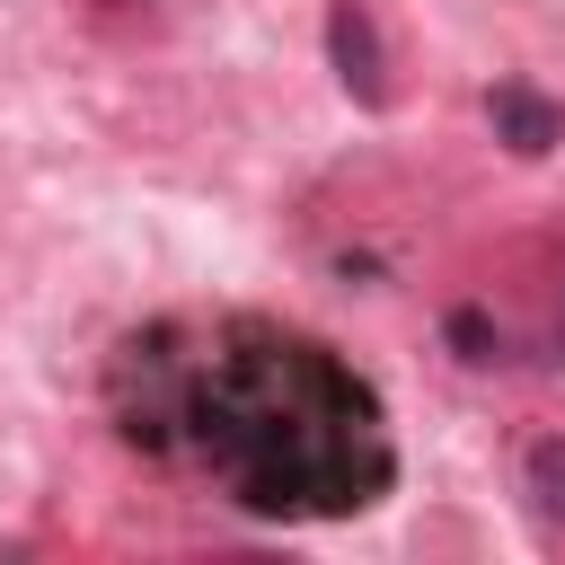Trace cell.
Segmentation results:
<instances>
[{
	"label": "cell",
	"instance_id": "6da1fadb",
	"mask_svg": "<svg viewBox=\"0 0 565 565\" xmlns=\"http://www.w3.org/2000/svg\"><path fill=\"white\" fill-rule=\"evenodd\" d=\"M177 441L230 486V503L265 521H344L397 477L371 380L274 318H230L203 335V353H177L159 450Z\"/></svg>",
	"mask_w": 565,
	"mask_h": 565
},
{
	"label": "cell",
	"instance_id": "7a4b0ae2",
	"mask_svg": "<svg viewBox=\"0 0 565 565\" xmlns=\"http://www.w3.org/2000/svg\"><path fill=\"white\" fill-rule=\"evenodd\" d=\"M327 62L353 106H388V53L371 26V0H327Z\"/></svg>",
	"mask_w": 565,
	"mask_h": 565
},
{
	"label": "cell",
	"instance_id": "3957f363",
	"mask_svg": "<svg viewBox=\"0 0 565 565\" xmlns=\"http://www.w3.org/2000/svg\"><path fill=\"white\" fill-rule=\"evenodd\" d=\"M486 115H494V132H503V141H512L521 159H539V150H547L556 132H565V115H556V106H547V97H539L530 79H503V88L486 97Z\"/></svg>",
	"mask_w": 565,
	"mask_h": 565
},
{
	"label": "cell",
	"instance_id": "277c9868",
	"mask_svg": "<svg viewBox=\"0 0 565 565\" xmlns=\"http://www.w3.org/2000/svg\"><path fill=\"white\" fill-rule=\"evenodd\" d=\"M521 494H530L539 530H565V433H547V441L521 450Z\"/></svg>",
	"mask_w": 565,
	"mask_h": 565
}]
</instances>
